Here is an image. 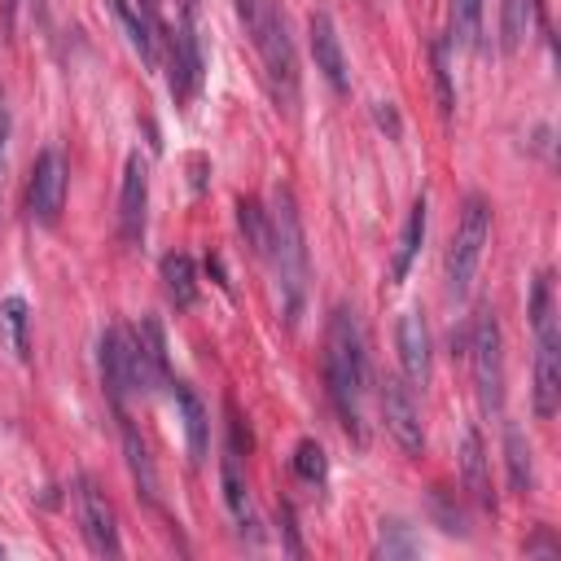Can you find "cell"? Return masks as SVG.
Wrapping results in <instances>:
<instances>
[{
  "label": "cell",
  "instance_id": "277c9868",
  "mask_svg": "<svg viewBox=\"0 0 561 561\" xmlns=\"http://www.w3.org/2000/svg\"><path fill=\"white\" fill-rule=\"evenodd\" d=\"M259 57H263V75H267V88L276 96V105L285 114H294L298 105V57H294V39H289V22L280 13V4H272L263 13V22L250 31Z\"/></svg>",
  "mask_w": 561,
  "mask_h": 561
},
{
  "label": "cell",
  "instance_id": "8992f818",
  "mask_svg": "<svg viewBox=\"0 0 561 561\" xmlns=\"http://www.w3.org/2000/svg\"><path fill=\"white\" fill-rule=\"evenodd\" d=\"M96 351H101V386H105L114 412H123L127 394L149 390V377H145L140 351H136V337H131V329L110 324V329L101 333V346H96Z\"/></svg>",
  "mask_w": 561,
  "mask_h": 561
},
{
  "label": "cell",
  "instance_id": "4dcf8cb0",
  "mask_svg": "<svg viewBox=\"0 0 561 561\" xmlns=\"http://www.w3.org/2000/svg\"><path fill=\"white\" fill-rule=\"evenodd\" d=\"M434 513H438V522H443L447 535H465V517H460V508H447L443 491H434Z\"/></svg>",
  "mask_w": 561,
  "mask_h": 561
},
{
  "label": "cell",
  "instance_id": "8fae6325",
  "mask_svg": "<svg viewBox=\"0 0 561 561\" xmlns=\"http://www.w3.org/2000/svg\"><path fill=\"white\" fill-rule=\"evenodd\" d=\"M381 416H386L390 438H394V443H399L408 456H421V451H425L421 412H416L412 386H408L403 377H386V381H381Z\"/></svg>",
  "mask_w": 561,
  "mask_h": 561
},
{
  "label": "cell",
  "instance_id": "e0dca14e",
  "mask_svg": "<svg viewBox=\"0 0 561 561\" xmlns=\"http://www.w3.org/2000/svg\"><path fill=\"white\" fill-rule=\"evenodd\" d=\"M131 337H136V351H140L149 390H153V386H171V364H167V333H162V324H158L153 316H145V320L131 329Z\"/></svg>",
  "mask_w": 561,
  "mask_h": 561
},
{
  "label": "cell",
  "instance_id": "7402d4cb",
  "mask_svg": "<svg viewBox=\"0 0 561 561\" xmlns=\"http://www.w3.org/2000/svg\"><path fill=\"white\" fill-rule=\"evenodd\" d=\"M162 285L171 294L175 307H193L197 302V267L188 254H167L162 259Z\"/></svg>",
  "mask_w": 561,
  "mask_h": 561
},
{
  "label": "cell",
  "instance_id": "52a82bcc",
  "mask_svg": "<svg viewBox=\"0 0 561 561\" xmlns=\"http://www.w3.org/2000/svg\"><path fill=\"white\" fill-rule=\"evenodd\" d=\"M469 359H473V390H478L482 412L500 416V408H504V337H500V320L491 311H482L473 324Z\"/></svg>",
  "mask_w": 561,
  "mask_h": 561
},
{
  "label": "cell",
  "instance_id": "d4e9b609",
  "mask_svg": "<svg viewBox=\"0 0 561 561\" xmlns=\"http://www.w3.org/2000/svg\"><path fill=\"white\" fill-rule=\"evenodd\" d=\"M482 35V0H451V35L447 44L473 48Z\"/></svg>",
  "mask_w": 561,
  "mask_h": 561
},
{
  "label": "cell",
  "instance_id": "d6a6232c",
  "mask_svg": "<svg viewBox=\"0 0 561 561\" xmlns=\"http://www.w3.org/2000/svg\"><path fill=\"white\" fill-rule=\"evenodd\" d=\"M377 123H381V127H390V131H399V118H394L390 101H377Z\"/></svg>",
  "mask_w": 561,
  "mask_h": 561
},
{
  "label": "cell",
  "instance_id": "3957f363",
  "mask_svg": "<svg viewBox=\"0 0 561 561\" xmlns=\"http://www.w3.org/2000/svg\"><path fill=\"white\" fill-rule=\"evenodd\" d=\"M530 329H535V412L548 421L561 403V329L552 302V272L530 285Z\"/></svg>",
  "mask_w": 561,
  "mask_h": 561
},
{
  "label": "cell",
  "instance_id": "5bb4252c",
  "mask_svg": "<svg viewBox=\"0 0 561 561\" xmlns=\"http://www.w3.org/2000/svg\"><path fill=\"white\" fill-rule=\"evenodd\" d=\"M399 364H403V377L412 386H425L430 381V329L416 311L399 316Z\"/></svg>",
  "mask_w": 561,
  "mask_h": 561
},
{
  "label": "cell",
  "instance_id": "ffe728a7",
  "mask_svg": "<svg viewBox=\"0 0 561 561\" xmlns=\"http://www.w3.org/2000/svg\"><path fill=\"white\" fill-rule=\"evenodd\" d=\"M504 465H508V486H513L517 495H526V491L535 486V460H530L526 434H522L513 421L504 425Z\"/></svg>",
  "mask_w": 561,
  "mask_h": 561
},
{
  "label": "cell",
  "instance_id": "ba28073f",
  "mask_svg": "<svg viewBox=\"0 0 561 561\" xmlns=\"http://www.w3.org/2000/svg\"><path fill=\"white\" fill-rule=\"evenodd\" d=\"M197 18H202L197 0H184V18H180V26H175L171 57H167V66H171V96H175L180 105L197 92L202 70H206V53H202V26H197Z\"/></svg>",
  "mask_w": 561,
  "mask_h": 561
},
{
  "label": "cell",
  "instance_id": "f1b7e54d",
  "mask_svg": "<svg viewBox=\"0 0 561 561\" xmlns=\"http://www.w3.org/2000/svg\"><path fill=\"white\" fill-rule=\"evenodd\" d=\"M421 543L408 535L403 522H381V539H377V552L381 557H412Z\"/></svg>",
  "mask_w": 561,
  "mask_h": 561
},
{
  "label": "cell",
  "instance_id": "484cf974",
  "mask_svg": "<svg viewBox=\"0 0 561 561\" xmlns=\"http://www.w3.org/2000/svg\"><path fill=\"white\" fill-rule=\"evenodd\" d=\"M237 224H241V232H245V245H250L259 259H267V210H263L254 197H241V202H237Z\"/></svg>",
  "mask_w": 561,
  "mask_h": 561
},
{
  "label": "cell",
  "instance_id": "603a6c76",
  "mask_svg": "<svg viewBox=\"0 0 561 561\" xmlns=\"http://www.w3.org/2000/svg\"><path fill=\"white\" fill-rule=\"evenodd\" d=\"M0 333L9 337L18 359H31V311H26V302L18 294L0 298Z\"/></svg>",
  "mask_w": 561,
  "mask_h": 561
},
{
  "label": "cell",
  "instance_id": "836d02e7",
  "mask_svg": "<svg viewBox=\"0 0 561 561\" xmlns=\"http://www.w3.org/2000/svg\"><path fill=\"white\" fill-rule=\"evenodd\" d=\"M4 140H9V110L0 101V167H4Z\"/></svg>",
  "mask_w": 561,
  "mask_h": 561
},
{
  "label": "cell",
  "instance_id": "9a60e30c",
  "mask_svg": "<svg viewBox=\"0 0 561 561\" xmlns=\"http://www.w3.org/2000/svg\"><path fill=\"white\" fill-rule=\"evenodd\" d=\"M460 482L469 491V500L478 508H495V495H491V473H486V447H482V434L469 425L465 438H460Z\"/></svg>",
  "mask_w": 561,
  "mask_h": 561
},
{
  "label": "cell",
  "instance_id": "5b68a950",
  "mask_svg": "<svg viewBox=\"0 0 561 561\" xmlns=\"http://www.w3.org/2000/svg\"><path fill=\"white\" fill-rule=\"evenodd\" d=\"M486 237H491V202L482 193H469L465 210H460V224H456V237L447 245V294L451 298L469 294V285L478 276V263H482Z\"/></svg>",
  "mask_w": 561,
  "mask_h": 561
},
{
  "label": "cell",
  "instance_id": "d590c367",
  "mask_svg": "<svg viewBox=\"0 0 561 561\" xmlns=\"http://www.w3.org/2000/svg\"><path fill=\"white\" fill-rule=\"evenodd\" d=\"M0 557H4V548H0Z\"/></svg>",
  "mask_w": 561,
  "mask_h": 561
},
{
  "label": "cell",
  "instance_id": "7c38bea8",
  "mask_svg": "<svg viewBox=\"0 0 561 561\" xmlns=\"http://www.w3.org/2000/svg\"><path fill=\"white\" fill-rule=\"evenodd\" d=\"M145 210H149V171L131 153L123 167V188H118V237L127 245H140L145 237Z\"/></svg>",
  "mask_w": 561,
  "mask_h": 561
},
{
  "label": "cell",
  "instance_id": "ac0fdd59",
  "mask_svg": "<svg viewBox=\"0 0 561 561\" xmlns=\"http://www.w3.org/2000/svg\"><path fill=\"white\" fill-rule=\"evenodd\" d=\"M425 210H430L425 197H416L412 210H408V224H403L399 245H394V259H390V280H394V285L408 280V267H412V259H416V250H421V241H425Z\"/></svg>",
  "mask_w": 561,
  "mask_h": 561
},
{
  "label": "cell",
  "instance_id": "9c48e42d",
  "mask_svg": "<svg viewBox=\"0 0 561 561\" xmlns=\"http://www.w3.org/2000/svg\"><path fill=\"white\" fill-rule=\"evenodd\" d=\"M66 184H70V167H66L61 149H39V158L31 167V184H26V210L35 224L53 228L61 219Z\"/></svg>",
  "mask_w": 561,
  "mask_h": 561
},
{
  "label": "cell",
  "instance_id": "2e32d148",
  "mask_svg": "<svg viewBox=\"0 0 561 561\" xmlns=\"http://www.w3.org/2000/svg\"><path fill=\"white\" fill-rule=\"evenodd\" d=\"M171 394H175V408H180V421H184V443H188V460L202 465L206 451H210V416H206V403L184 386V381H171Z\"/></svg>",
  "mask_w": 561,
  "mask_h": 561
},
{
  "label": "cell",
  "instance_id": "e575fe53",
  "mask_svg": "<svg viewBox=\"0 0 561 561\" xmlns=\"http://www.w3.org/2000/svg\"><path fill=\"white\" fill-rule=\"evenodd\" d=\"M4 9H13V0H4Z\"/></svg>",
  "mask_w": 561,
  "mask_h": 561
},
{
  "label": "cell",
  "instance_id": "30bf717a",
  "mask_svg": "<svg viewBox=\"0 0 561 561\" xmlns=\"http://www.w3.org/2000/svg\"><path fill=\"white\" fill-rule=\"evenodd\" d=\"M75 513H79V530L88 539V548L96 557H118V517L105 500V491L92 482V478H79V491H75Z\"/></svg>",
  "mask_w": 561,
  "mask_h": 561
},
{
  "label": "cell",
  "instance_id": "6da1fadb",
  "mask_svg": "<svg viewBox=\"0 0 561 561\" xmlns=\"http://www.w3.org/2000/svg\"><path fill=\"white\" fill-rule=\"evenodd\" d=\"M324 381H329V403L351 438H364V386H368V359H364V337L355 324V311L333 307L329 329H324Z\"/></svg>",
  "mask_w": 561,
  "mask_h": 561
},
{
  "label": "cell",
  "instance_id": "4316f807",
  "mask_svg": "<svg viewBox=\"0 0 561 561\" xmlns=\"http://www.w3.org/2000/svg\"><path fill=\"white\" fill-rule=\"evenodd\" d=\"M294 473H298L302 482H324L329 460H324V447H320L316 438H302V443L294 447Z\"/></svg>",
  "mask_w": 561,
  "mask_h": 561
},
{
  "label": "cell",
  "instance_id": "7a4b0ae2",
  "mask_svg": "<svg viewBox=\"0 0 561 561\" xmlns=\"http://www.w3.org/2000/svg\"><path fill=\"white\" fill-rule=\"evenodd\" d=\"M267 259L276 272V289H280V316L285 324H298L302 307H307V237H302V215L298 202L285 184H276L272 193V210H267Z\"/></svg>",
  "mask_w": 561,
  "mask_h": 561
},
{
  "label": "cell",
  "instance_id": "d6986e66",
  "mask_svg": "<svg viewBox=\"0 0 561 561\" xmlns=\"http://www.w3.org/2000/svg\"><path fill=\"white\" fill-rule=\"evenodd\" d=\"M219 486H224L228 513L245 526V522H250V486H245V473H241V447H237V443H232V447L224 451V460H219Z\"/></svg>",
  "mask_w": 561,
  "mask_h": 561
},
{
  "label": "cell",
  "instance_id": "cb8c5ba5",
  "mask_svg": "<svg viewBox=\"0 0 561 561\" xmlns=\"http://www.w3.org/2000/svg\"><path fill=\"white\" fill-rule=\"evenodd\" d=\"M535 9H539L535 0H504V9H500V44H504V53L522 48V39L530 35Z\"/></svg>",
  "mask_w": 561,
  "mask_h": 561
},
{
  "label": "cell",
  "instance_id": "1f68e13d",
  "mask_svg": "<svg viewBox=\"0 0 561 561\" xmlns=\"http://www.w3.org/2000/svg\"><path fill=\"white\" fill-rule=\"evenodd\" d=\"M535 552H543V557H557V552H561V543H557L548 530H539V535L526 543V557H535Z\"/></svg>",
  "mask_w": 561,
  "mask_h": 561
},
{
  "label": "cell",
  "instance_id": "4fadbf2b",
  "mask_svg": "<svg viewBox=\"0 0 561 561\" xmlns=\"http://www.w3.org/2000/svg\"><path fill=\"white\" fill-rule=\"evenodd\" d=\"M307 35H311V57H316V70L329 79L333 92H351V75H346V53H342V39H337V26L324 9H316L307 18Z\"/></svg>",
  "mask_w": 561,
  "mask_h": 561
},
{
  "label": "cell",
  "instance_id": "83f0119b",
  "mask_svg": "<svg viewBox=\"0 0 561 561\" xmlns=\"http://www.w3.org/2000/svg\"><path fill=\"white\" fill-rule=\"evenodd\" d=\"M447 48H451V44H447V39H438V44H434V53H430V57H434V88H438V110H443V118L456 110V92H451V66H447Z\"/></svg>",
  "mask_w": 561,
  "mask_h": 561
},
{
  "label": "cell",
  "instance_id": "f546056e",
  "mask_svg": "<svg viewBox=\"0 0 561 561\" xmlns=\"http://www.w3.org/2000/svg\"><path fill=\"white\" fill-rule=\"evenodd\" d=\"M272 4H276V0H237V18H241L245 35H250V31H254V26L263 22V13H267Z\"/></svg>",
  "mask_w": 561,
  "mask_h": 561
},
{
  "label": "cell",
  "instance_id": "44dd1931",
  "mask_svg": "<svg viewBox=\"0 0 561 561\" xmlns=\"http://www.w3.org/2000/svg\"><path fill=\"white\" fill-rule=\"evenodd\" d=\"M118 421H123V456H127V469H131V478H136V486H140V495L153 504L158 500V478H153V460H149V451H145V443H140V434H136V425L118 412Z\"/></svg>",
  "mask_w": 561,
  "mask_h": 561
}]
</instances>
